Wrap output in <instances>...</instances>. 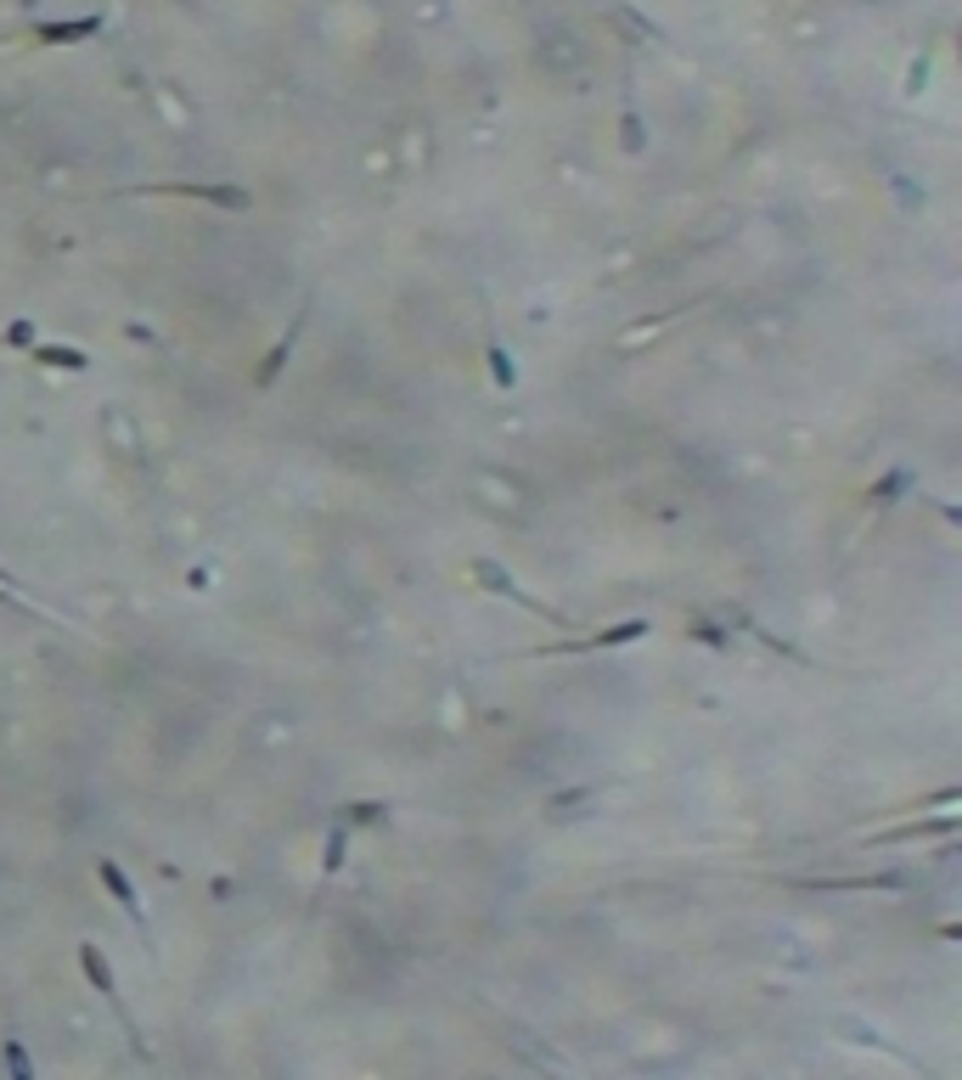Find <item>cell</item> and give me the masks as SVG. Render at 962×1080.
Listing matches in <instances>:
<instances>
[{
	"label": "cell",
	"instance_id": "6da1fadb",
	"mask_svg": "<svg viewBox=\"0 0 962 1080\" xmlns=\"http://www.w3.org/2000/svg\"><path fill=\"white\" fill-rule=\"evenodd\" d=\"M79 973L90 979V991L96 996H108V1007H113V1019H119V1030L130 1035V1046H136V1058H152V1046L141 1041V1030H136V1019H130V1007H124V996H119V979H113V963H108V952L96 940H79Z\"/></svg>",
	"mask_w": 962,
	"mask_h": 1080
},
{
	"label": "cell",
	"instance_id": "7a4b0ae2",
	"mask_svg": "<svg viewBox=\"0 0 962 1080\" xmlns=\"http://www.w3.org/2000/svg\"><path fill=\"white\" fill-rule=\"evenodd\" d=\"M124 198H186V203H214V209H225V214H248L254 209V198L243 186H225V181H175V186H130Z\"/></svg>",
	"mask_w": 962,
	"mask_h": 1080
},
{
	"label": "cell",
	"instance_id": "3957f363",
	"mask_svg": "<svg viewBox=\"0 0 962 1080\" xmlns=\"http://www.w3.org/2000/svg\"><path fill=\"white\" fill-rule=\"evenodd\" d=\"M653 631V619H619L608 631H591V636H575V642H546V647H529L523 659H575V653H608V647H630Z\"/></svg>",
	"mask_w": 962,
	"mask_h": 1080
},
{
	"label": "cell",
	"instance_id": "277c9868",
	"mask_svg": "<svg viewBox=\"0 0 962 1080\" xmlns=\"http://www.w3.org/2000/svg\"><path fill=\"white\" fill-rule=\"evenodd\" d=\"M468 569H473V580L484 585V592H490V597H507V603H518L523 613H535V619H546V625H557V631H575V625H569V619H563V613L552 608V603H541V597H529V592H523V585L513 580V569H502V563H495V558H473Z\"/></svg>",
	"mask_w": 962,
	"mask_h": 1080
},
{
	"label": "cell",
	"instance_id": "5b68a950",
	"mask_svg": "<svg viewBox=\"0 0 962 1080\" xmlns=\"http://www.w3.org/2000/svg\"><path fill=\"white\" fill-rule=\"evenodd\" d=\"M96 878H102V890L119 901V911H124V918H130V929H136L147 945H152V929H147V911H141V895H136V883H130V872L113 861V856H102V861H96Z\"/></svg>",
	"mask_w": 962,
	"mask_h": 1080
},
{
	"label": "cell",
	"instance_id": "8992f818",
	"mask_svg": "<svg viewBox=\"0 0 962 1080\" xmlns=\"http://www.w3.org/2000/svg\"><path fill=\"white\" fill-rule=\"evenodd\" d=\"M305 326H310V299L298 305V315L287 321V333L271 344V355L259 360V372H254V388H276V377L287 372V360H293V349H298V338H305Z\"/></svg>",
	"mask_w": 962,
	"mask_h": 1080
},
{
	"label": "cell",
	"instance_id": "52a82bcc",
	"mask_svg": "<svg viewBox=\"0 0 962 1080\" xmlns=\"http://www.w3.org/2000/svg\"><path fill=\"white\" fill-rule=\"evenodd\" d=\"M108 28V17L102 12H90V17H62V23H35V40L40 46H79V40H96Z\"/></svg>",
	"mask_w": 962,
	"mask_h": 1080
},
{
	"label": "cell",
	"instance_id": "ba28073f",
	"mask_svg": "<svg viewBox=\"0 0 962 1080\" xmlns=\"http://www.w3.org/2000/svg\"><path fill=\"white\" fill-rule=\"evenodd\" d=\"M28 360L51 367V372H90V355L74 349V344H28Z\"/></svg>",
	"mask_w": 962,
	"mask_h": 1080
},
{
	"label": "cell",
	"instance_id": "9c48e42d",
	"mask_svg": "<svg viewBox=\"0 0 962 1080\" xmlns=\"http://www.w3.org/2000/svg\"><path fill=\"white\" fill-rule=\"evenodd\" d=\"M957 833V816H940V822H901V828H884L867 844H912V839H946Z\"/></svg>",
	"mask_w": 962,
	"mask_h": 1080
},
{
	"label": "cell",
	"instance_id": "30bf717a",
	"mask_svg": "<svg viewBox=\"0 0 962 1080\" xmlns=\"http://www.w3.org/2000/svg\"><path fill=\"white\" fill-rule=\"evenodd\" d=\"M912 484H917V479H912V468H889V473H884V479H878V484L867 489V507H873V512L895 507V501H901Z\"/></svg>",
	"mask_w": 962,
	"mask_h": 1080
},
{
	"label": "cell",
	"instance_id": "8fae6325",
	"mask_svg": "<svg viewBox=\"0 0 962 1080\" xmlns=\"http://www.w3.org/2000/svg\"><path fill=\"white\" fill-rule=\"evenodd\" d=\"M484 360H490V377H495V388H502V395H513V388H518V360L507 355V344L502 338H484Z\"/></svg>",
	"mask_w": 962,
	"mask_h": 1080
},
{
	"label": "cell",
	"instance_id": "7c38bea8",
	"mask_svg": "<svg viewBox=\"0 0 962 1080\" xmlns=\"http://www.w3.org/2000/svg\"><path fill=\"white\" fill-rule=\"evenodd\" d=\"M901 872H873V878H811V890H901Z\"/></svg>",
	"mask_w": 962,
	"mask_h": 1080
},
{
	"label": "cell",
	"instance_id": "4fadbf2b",
	"mask_svg": "<svg viewBox=\"0 0 962 1080\" xmlns=\"http://www.w3.org/2000/svg\"><path fill=\"white\" fill-rule=\"evenodd\" d=\"M7 1069H12V1080H35V1058H28V1046H23L17 1030L7 1035Z\"/></svg>",
	"mask_w": 962,
	"mask_h": 1080
},
{
	"label": "cell",
	"instance_id": "5bb4252c",
	"mask_svg": "<svg viewBox=\"0 0 962 1080\" xmlns=\"http://www.w3.org/2000/svg\"><path fill=\"white\" fill-rule=\"evenodd\" d=\"M619 136H625V152H642V147H648V129H642L637 108H625V113H619Z\"/></svg>",
	"mask_w": 962,
	"mask_h": 1080
},
{
	"label": "cell",
	"instance_id": "9a60e30c",
	"mask_svg": "<svg viewBox=\"0 0 962 1080\" xmlns=\"http://www.w3.org/2000/svg\"><path fill=\"white\" fill-rule=\"evenodd\" d=\"M338 867H344V822H338L333 833H326V844H321V872L333 878Z\"/></svg>",
	"mask_w": 962,
	"mask_h": 1080
},
{
	"label": "cell",
	"instance_id": "2e32d148",
	"mask_svg": "<svg viewBox=\"0 0 962 1080\" xmlns=\"http://www.w3.org/2000/svg\"><path fill=\"white\" fill-rule=\"evenodd\" d=\"M928 69H935V51H928V57H917L912 69H906V96H923V85H928Z\"/></svg>",
	"mask_w": 962,
	"mask_h": 1080
},
{
	"label": "cell",
	"instance_id": "e0dca14e",
	"mask_svg": "<svg viewBox=\"0 0 962 1080\" xmlns=\"http://www.w3.org/2000/svg\"><path fill=\"white\" fill-rule=\"evenodd\" d=\"M0 344H12V349H28V344H35V321H12L7 333H0Z\"/></svg>",
	"mask_w": 962,
	"mask_h": 1080
},
{
	"label": "cell",
	"instance_id": "ac0fdd59",
	"mask_svg": "<svg viewBox=\"0 0 962 1080\" xmlns=\"http://www.w3.org/2000/svg\"><path fill=\"white\" fill-rule=\"evenodd\" d=\"M349 822H383V805H344V828Z\"/></svg>",
	"mask_w": 962,
	"mask_h": 1080
}]
</instances>
